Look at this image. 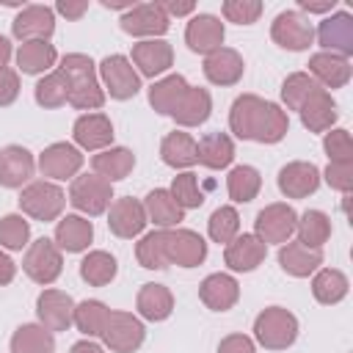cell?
<instances>
[{
	"mask_svg": "<svg viewBox=\"0 0 353 353\" xmlns=\"http://www.w3.org/2000/svg\"><path fill=\"white\" fill-rule=\"evenodd\" d=\"M102 342L113 353H135L143 345L146 328L143 323L130 312H108V320L102 325Z\"/></svg>",
	"mask_w": 353,
	"mask_h": 353,
	"instance_id": "obj_4",
	"label": "cell"
},
{
	"mask_svg": "<svg viewBox=\"0 0 353 353\" xmlns=\"http://www.w3.org/2000/svg\"><path fill=\"white\" fill-rule=\"evenodd\" d=\"M99 77L113 99H130L141 91V77L130 58L124 55H108L99 63Z\"/></svg>",
	"mask_w": 353,
	"mask_h": 353,
	"instance_id": "obj_10",
	"label": "cell"
},
{
	"mask_svg": "<svg viewBox=\"0 0 353 353\" xmlns=\"http://www.w3.org/2000/svg\"><path fill=\"white\" fill-rule=\"evenodd\" d=\"M279 265H281L284 273H290L295 279H303V276H312L323 265V251L320 248H306L298 240L284 243L281 251H279Z\"/></svg>",
	"mask_w": 353,
	"mask_h": 353,
	"instance_id": "obj_28",
	"label": "cell"
},
{
	"mask_svg": "<svg viewBox=\"0 0 353 353\" xmlns=\"http://www.w3.org/2000/svg\"><path fill=\"white\" fill-rule=\"evenodd\" d=\"M234 160V143L226 132H207L199 143H196V163H201L204 168L221 171Z\"/></svg>",
	"mask_w": 353,
	"mask_h": 353,
	"instance_id": "obj_31",
	"label": "cell"
},
{
	"mask_svg": "<svg viewBox=\"0 0 353 353\" xmlns=\"http://www.w3.org/2000/svg\"><path fill=\"white\" fill-rule=\"evenodd\" d=\"M265 254H268V245L256 234H237L232 243H226L223 262L237 273H251L254 268L262 265Z\"/></svg>",
	"mask_w": 353,
	"mask_h": 353,
	"instance_id": "obj_22",
	"label": "cell"
},
{
	"mask_svg": "<svg viewBox=\"0 0 353 353\" xmlns=\"http://www.w3.org/2000/svg\"><path fill=\"white\" fill-rule=\"evenodd\" d=\"M22 270L36 281V284H52L61 270H63V256H61V248L47 240V237H39L36 243L28 245L25 251V259H22Z\"/></svg>",
	"mask_w": 353,
	"mask_h": 353,
	"instance_id": "obj_7",
	"label": "cell"
},
{
	"mask_svg": "<svg viewBox=\"0 0 353 353\" xmlns=\"http://www.w3.org/2000/svg\"><path fill=\"white\" fill-rule=\"evenodd\" d=\"M314 36H317L323 52H334L342 58L353 55V17L347 11H336V14L325 17Z\"/></svg>",
	"mask_w": 353,
	"mask_h": 353,
	"instance_id": "obj_12",
	"label": "cell"
},
{
	"mask_svg": "<svg viewBox=\"0 0 353 353\" xmlns=\"http://www.w3.org/2000/svg\"><path fill=\"white\" fill-rule=\"evenodd\" d=\"M320 176H325L328 188L347 196L350 188H353V163H328L325 174H320Z\"/></svg>",
	"mask_w": 353,
	"mask_h": 353,
	"instance_id": "obj_53",
	"label": "cell"
},
{
	"mask_svg": "<svg viewBox=\"0 0 353 353\" xmlns=\"http://www.w3.org/2000/svg\"><path fill=\"white\" fill-rule=\"evenodd\" d=\"M323 149L331 163H353V141L347 130H331L323 138Z\"/></svg>",
	"mask_w": 353,
	"mask_h": 353,
	"instance_id": "obj_51",
	"label": "cell"
},
{
	"mask_svg": "<svg viewBox=\"0 0 353 353\" xmlns=\"http://www.w3.org/2000/svg\"><path fill=\"white\" fill-rule=\"evenodd\" d=\"M309 74L317 85L342 88L350 80V61L334 52H317L309 58Z\"/></svg>",
	"mask_w": 353,
	"mask_h": 353,
	"instance_id": "obj_27",
	"label": "cell"
},
{
	"mask_svg": "<svg viewBox=\"0 0 353 353\" xmlns=\"http://www.w3.org/2000/svg\"><path fill=\"white\" fill-rule=\"evenodd\" d=\"M160 8L165 11V17L171 19V17H185V14H193V3H176V0H171V3H160Z\"/></svg>",
	"mask_w": 353,
	"mask_h": 353,
	"instance_id": "obj_58",
	"label": "cell"
},
{
	"mask_svg": "<svg viewBox=\"0 0 353 353\" xmlns=\"http://www.w3.org/2000/svg\"><path fill=\"white\" fill-rule=\"evenodd\" d=\"M168 193L174 196V201H176L182 210H193V207H201V204H204V193H201V188H199V179H196V174H190V171L174 176Z\"/></svg>",
	"mask_w": 353,
	"mask_h": 353,
	"instance_id": "obj_50",
	"label": "cell"
},
{
	"mask_svg": "<svg viewBox=\"0 0 353 353\" xmlns=\"http://www.w3.org/2000/svg\"><path fill=\"white\" fill-rule=\"evenodd\" d=\"M336 6V0H317V3H312V0H298V8L301 11H309V14H325V11H331Z\"/></svg>",
	"mask_w": 353,
	"mask_h": 353,
	"instance_id": "obj_57",
	"label": "cell"
},
{
	"mask_svg": "<svg viewBox=\"0 0 353 353\" xmlns=\"http://www.w3.org/2000/svg\"><path fill=\"white\" fill-rule=\"evenodd\" d=\"M55 11L63 14L66 19H80L88 11V0H58L55 3Z\"/></svg>",
	"mask_w": 353,
	"mask_h": 353,
	"instance_id": "obj_56",
	"label": "cell"
},
{
	"mask_svg": "<svg viewBox=\"0 0 353 353\" xmlns=\"http://www.w3.org/2000/svg\"><path fill=\"white\" fill-rule=\"evenodd\" d=\"M314 88H320V85L312 80L309 72H295V74H290V77L284 80V85H281V99H284V105H287L290 110H301V105L309 99V94H312Z\"/></svg>",
	"mask_w": 353,
	"mask_h": 353,
	"instance_id": "obj_48",
	"label": "cell"
},
{
	"mask_svg": "<svg viewBox=\"0 0 353 353\" xmlns=\"http://www.w3.org/2000/svg\"><path fill=\"white\" fill-rule=\"evenodd\" d=\"M108 306L102 301H83L74 306V325L80 334L85 336H99L102 334V325L108 320Z\"/></svg>",
	"mask_w": 353,
	"mask_h": 353,
	"instance_id": "obj_46",
	"label": "cell"
},
{
	"mask_svg": "<svg viewBox=\"0 0 353 353\" xmlns=\"http://www.w3.org/2000/svg\"><path fill=\"white\" fill-rule=\"evenodd\" d=\"M221 11L234 25H254L262 14V3L259 0H226Z\"/></svg>",
	"mask_w": 353,
	"mask_h": 353,
	"instance_id": "obj_52",
	"label": "cell"
},
{
	"mask_svg": "<svg viewBox=\"0 0 353 353\" xmlns=\"http://www.w3.org/2000/svg\"><path fill=\"white\" fill-rule=\"evenodd\" d=\"M143 210H146V221H152L160 229H171L185 218V210L174 201V196L165 188L152 190L146 196V201H143Z\"/></svg>",
	"mask_w": 353,
	"mask_h": 353,
	"instance_id": "obj_34",
	"label": "cell"
},
{
	"mask_svg": "<svg viewBox=\"0 0 353 353\" xmlns=\"http://www.w3.org/2000/svg\"><path fill=\"white\" fill-rule=\"evenodd\" d=\"M163 245H165L168 265H176V268H196L207 259L204 237L190 229H163Z\"/></svg>",
	"mask_w": 353,
	"mask_h": 353,
	"instance_id": "obj_8",
	"label": "cell"
},
{
	"mask_svg": "<svg viewBox=\"0 0 353 353\" xmlns=\"http://www.w3.org/2000/svg\"><path fill=\"white\" fill-rule=\"evenodd\" d=\"M36 314L47 331H66L74 323V301L63 290H44L36 298Z\"/></svg>",
	"mask_w": 353,
	"mask_h": 353,
	"instance_id": "obj_13",
	"label": "cell"
},
{
	"mask_svg": "<svg viewBox=\"0 0 353 353\" xmlns=\"http://www.w3.org/2000/svg\"><path fill=\"white\" fill-rule=\"evenodd\" d=\"M160 157L171 168H190V165H196V141L188 132L174 130V132H168L163 138Z\"/></svg>",
	"mask_w": 353,
	"mask_h": 353,
	"instance_id": "obj_35",
	"label": "cell"
},
{
	"mask_svg": "<svg viewBox=\"0 0 353 353\" xmlns=\"http://www.w3.org/2000/svg\"><path fill=\"white\" fill-rule=\"evenodd\" d=\"M83 168V154L72 143H50L39 154V171L50 179H72Z\"/></svg>",
	"mask_w": 353,
	"mask_h": 353,
	"instance_id": "obj_17",
	"label": "cell"
},
{
	"mask_svg": "<svg viewBox=\"0 0 353 353\" xmlns=\"http://www.w3.org/2000/svg\"><path fill=\"white\" fill-rule=\"evenodd\" d=\"M298 243L306 248H323L331 237V218L320 210H306L295 223Z\"/></svg>",
	"mask_w": 353,
	"mask_h": 353,
	"instance_id": "obj_38",
	"label": "cell"
},
{
	"mask_svg": "<svg viewBox=\"0 0 353 353\" xmlns=\"http://www.w3.org/2000/svg\"><path fill=\"white\" fill-rule=\"evenodd\" d=\"M207 232L215 243H232L240 232V215L234 207H218L210 221H207Z\"/></svg>",
	"mask_w": 353,
	"mask_h": 353,
	"instance_id": "obj_47",
	"label": "cell"
},
{
	"mask_svg": "<svg viewBox=\"0 0 353 353\" xmlns=\"http://www.w3.org/2000/svg\"><path fill=\"white\" fill-rule=\"evenodd\" d=\"M223 36H226L223 22H221L218 17H212V14H196V17L188 22V28H185V41H188V47H190L193 52H201V55L215 52V50L223 44Z\"/></svg>",
	"mask_w": 353,
	"mask_h": 353,
	"instance_id": "obj_19",
	"label": "cell"
},
{
	"mask_svg": "<svg viewBox=\"0 0 353 353\" xmlns=\"http://www.w3.org/2000/svg\"><path fill=\"white\" fill-rule=\"evenodd\" d=\"M135 306H138L143 320L160 323L174 312V295H171V290L165 284H143L138 290Z\"/></svg>",
	"mask_w": 353,
	"mask_h": 353,
	"instance_id": "obj_33",
	"label": "cell"
},
{
	"mask_svg": "<svg viewBox=\"0 0 353 353\" xmlns=\"http://www.w3.org/2000/svg\"><path fill=\"white\" fill-rule=\"evenodd\" d=\"M298 113H301V121L309 132H325L336 121V102L325 88H314Z\"/></svg>",
	"mask_w": 353,
	"mask_h": 353,
	"instance_id": "obj_25",
	"label": "cell"
},
{
	"mask_svg": "<svg viewBox=\"0 0 353 353\" xmlns=\"http://www.w3.org/2000/svg\"><path fill=\"white\" fill-rule=\"evenodd\" d=\"M135 165V154L124 146H110V149H102L99 154L91 157V168L97 176L108 179V182H119L124 179Z\"/></svg>",
	"mask_w": 353,
	"mask_h": 353,
	"instance_id": "obj_32",
	"label": "cell"
},
{
	"mask_svg": "<svg viewBox=\"0 0 353 353\" xmlns=\"http://www.w3.org/2000/svg\"><path fill=\"white\" fill-rule=\"evenodd\" d=\"M19 207L25 215L36 218V221H55L63 207H66V196L63 190L55 185V182H47V179H36V182H28L19 193Z\"/></svg>",
	"mask_w": 353,
	"mask_h": 353,
	"instance_id": "obj_3",
	"label": "cell"
},
{
	"mask_svg": "<svg viewBox=\"0 0 353 353\" xmlns=\"http://www.w3.org/2000/svg\"><path fill=\"white\" fill-rule=\"evenodd\" d=\"M69 353H105V350H102L97 342H88V339H83V342H74Z\"/></svg>",
	"mask_w": 353,
	"mask_h": 353,
	"instance_id": "obj_60",
	"label": "cell"
},
{
	"mask_svg": "<svg viewBox=\"0 0 353 353\" xmlns=\"http://www.w3.org/2000/svg\"><path fill=\"white\" fill-rule=\"evenodd\" d=\"M171 28V19L160 8V3H135L130 11L121 14V30L130 36H163Z\"/></svg>",
	"mask_w": 353,
	"mask_h": 353,
	"instance_id": "obj_11",
	"label": "cell"
},
{
	"mask_svg": "<svg viewBox=\"0 0 353 353\" xmlns=\"http://www.w3.org/2000/svg\"><path fill=\"white\" fill-rule=\"evenodd\" d=\"M270 39L292 52H303L314 41V28L301 11H281L270 25Z\"/></svg>",
	"mask_w": 353,
	"mask_h": 353,
	"instance_id": "obj_9",
	"label": "cell"
},
{
	"mask_svg": "<svg viewBox=\"0 0 353 353\" xmlns=\"http://www.w3.org/2000/svg\"><path fill=\"white\" fill-rule=\"evenodd\" d=\"M8 58H11V44H8L6 36H0V69H6Z\"/></svg>",
	"mask_w": 353,
	"mask_h": 353,
	"instance_id": "obj_61",
	"label": "cell"
},
{
	"mask_svg": "<svg viewBox=\"0 0 353 353\" xmlns=\"http://www.w3.org/2000/svg\"><path fill=\"white\" fill-rule=\"evenodd\" d=\"M218 353H256V347H254V339L251 336H245V334H229V336L221 339Z\"/></svg>",
	"mask_w": 353,
	"mask_h": 353,
	"instance_id": "obj_55",
	"label": "cell"
},
{
	"mask_svg": "<svg viewBox=\"0 0 353 353\" xmlns=\"http://www.w3.org/2000/svg\"><path fill=\"white\" fill-rule=\"evenodd\" d=\"M36 171V160L25 146H6L0 149V185L3 188H22L25 182H30Z\"/></svg>",
	"mask_w": 353,
	"mask_h": 353,
	"instance_id": "obj_23",
	"label": "cell"
},
{
	"mask_svg": "<svg viewBox=\"0 0 353 353\" xmlns=\"http://www.w3.org/2000/svg\"><path fill=\"white\" fill-rule=\"evenodd\" d=\"M243 55L232 47H218L215 52L204 55V77L215 85H234L243 77Z\"/></svg>",
	"mask_w": 353,
	"mask_h": 353,
	"instance_id": "obj_24",
	"label": "cell"
},
{
	"mask_svg": "<svg viewBox=\"0 0 353 353\" xmlns=\"http://www.w3.org/2000/svg\"><path fill=\"white\" fill-rule=\"evenodd\" d=\"M347 276L342 273V270H334V268H323V270H317L314 273V279H312V295L320 301V303H325V306H331V303H339L345 295H347Z\"/></svg>",
	"mask_w": 353,
	"mask_h": 353,
	"instance_id": "obj_40",
	"label": "cell"
},
{
	"mask_svg": "<svg viewBox=\"0 0 353 353\" xmlns=\"http://www.w3.org/2000/svg\"><path fill=\"white\" fill-rule=\"evenodd\" d=\"M110 199H113V188L108 179H102L97 174H83V176L72 179L69 201L74 210H80L85 215H102V212H108Z\"/></svg>",
	"mask_w": 353,
	"mask_h": 353,
	"instance_id": "obj_5",
	"label": "cell"
},
{
	"mask_svg": "<svg viewBox=\"0 0 353 353\" xmlns=\"http://www.w3.org/2000/svg\"><path fill=\"white\" fill-rule=\"evenodd\" d=\"M320 188V168L306 160H292L279 171V190L287 199H306Z\"/></svg>",
	"mask_w": 353,
	"mask_h": 353,
	"instance_id": "obj_16",
	"label": "cell"
},
{
	"mask_svg": "<svg viewBox=\"0 0 353 353\" xmlns=\"http://www.w3.org/2000/svg\"><path fill=\"white\" fill-rule=\"evenodd\" d=\"M14 276H17V265L11 262V256H8V254H3V251H0V287H3V284H11V281H14Z\"/></svg>",
	"mask_w": 353,
	"mask_h": 353,
	"instance_id": "obj_59",
	"label": "cell"
},
{
	"mask_svg": "<svg viewBox=\"0 0 353 353\" xmlns=\"http://www.w3.org/2000/svg\"><path fill=\"white\" fill-rule=\"evenodd\" d=\"M262 188V176L254 165H237L229 171L226 176V190H229V199L237 201V204H245L251 199H256Z\"/></svg>",
	"mask_w": 353,
	"mask_h": 353,
	"instance_id": "obj_41",
	"label": "cell"
},
{
	"mask_svg": "<svg viewBox=\"0 0 353 353\" xmlns=\"http://www.w3.org/2000/svg\"><path fill=\"white\" fill-rule=\"evenodd\" d=\"M36 102L41 108H61L69 102V77L55 69V72H47L39 83H36Z\"/></svg>",
	"mask_w": 353,
	"mask_h": 353,
	"instance_id": "obj_43",
	"label": "cell"
},
{
	"mask_svg": "<svg viewBox=\"0 0 353 353\" xmlns=\"http://www.w3.org/2000/svg\"><path fill=\"white\" fill-rule=\"evenodd\" d=\"M132 63L138 66L141 74L157 77V74L168 72V66L174 63V50L163 39H143V41L132 44Z\"/></svg>",
	"mask_w": 353,
	"mask_h": 353,
	"instance_id": "obj_20",
	"label": "cell"
},
{
	"mask_svg": "<svg viewBox=\"0 0 353 353\" xmlns=\"http://www.w3.org/2000/svg\"><path fill=\"white\" fill-rule=\"evenodd\" d=\"M295 223H298V212L290 204H268L265 210L256 212L254 221V234L268 245V243H290V237L295 234Z\"/></svg>",
	"mask_w": 353,
	"mask_h": 353,
	"instance_id": "obj_6",
	"label": "cell"
},
{
	"mask_svg": "<svg viewBox=\"0 0 353 353\" xmlns=\"http://www.w3.org/2000/svg\"><path fill=\"white\" fill-rule=\"evenodd\" d=\"M61 72L69 77V105L77 110H97L105 105V91L97 80L94 61L83 52H69L61 61Z\"/></svg>",
	"mask_w": 353,
	"mask_h": 353,
	"instance_id": "obj_1",
	"label": "cell"
},
{
	"mask_svg": "<svg viewBox=\"0 0 353 353\" xmlns=\"http://www.w3.org/2000/svg\"><path fill=\"white\" fill-rule=\"evenodd\" d=\"M188 91V80L182 74H168L163 80H157L152 88H149V105L163 113V116H171L174 108L179 105V99L185 97Z\"/></svg>",
	"mask_w": 353,
	"mask_h": 353,
	"instance_id": "obj_37",
	"label": "cell"
},
{
	"mask_svg": "<svg viewBox=\"0 0 353 353\" xmlns=\"http://www.w3.org/2000/svg\"><path fill=\"white\" fill-rule=\"evenodd\" d=\"M254 336L268 350H287L298 339V320L284 306H268L254 320Z\"/></svg>",
	"mask_w": 353,
	"mask_h": 353,
	"instance_id": "obj_2",
	"label": "cell"
},
{
	"mask_svg": "<svg viewBox=\"0 0 353 353\" xmlns=\"http://www.w3.org/2000/svg\"><path fill=\"white\" fill-rule=\"evenodd\" d=\"M146 223H149V221H146V210H143V204H141L138 199L124 196V199L110 201L108 226H110V232H113L116 237L132 240V237H138V234L143 232Z\"/></svg>",
	"mask_w": 353,
	"mask_h": 353,
	"instance_id": "obj_15",
	"label": "cell"
},
{
	"mask_svg": "<svg viewBox=\"0 0 353 353\" xmlns=\"http://www.w3.org/2000/svg\"><path fill=\"white\" fill-rule=\"evenodd\" d=\"M72 138L80 149L102 152L113 143V124L105 113H83L72 127Z\"/></svg>",
	"mask_w": 353,
	"mask_h": 353,
	"instance_id": "obj_18",
	"label": "cell"
},
{
	"mask_svg": "<svg viewBox=\"0 0 353 353\" xmlns=\"http://www.w3.org/2000/svg\"><path fill=\"white\" fill-rule=\"evenodd\" d=\"M265 113V99L256 94H243L234 99L232 110H229V127L240 141H254L256 127L262 121Z\"/></svg>",
	"mask_w": 353,
	"mask_h": 353,
	"instance_id": "obj_21",
	"label": "cell"
},
{
	"mask_svg": "<svg viewBox=\"0 0 353 353\" xmlns=\"http://www.w3.org/2000/svg\"><path fill=\"white\" fill-rule=\"evenodd\" d=\"M28 237H30V223L11 212L6 218H0V245L8 248V251H22L28 245Z\"/></svg>",
	"mask_w": 353,
	"mask_h": 353,
	"instance_id": "obj_49",
	"label": "cell"
},
{
	"mask_svg": "<svg viewBox=\"0 0 353 353\" xmlns=\"http://www.w3.org/2000/svg\"><path fill=\"white\" fill-rule=\"evenodd\" d=\"M91 240H94V226L83 215H66L55 226V245L61 251H69V254L85 251Z\"/></svg>",
	"mask_w": 353,
	"mask_h": 353,
	"instance_id": "obj_30",
	"label": "cell"
},
{
	"mask_svg": "<svg viewBox=\"0 0 353 353\" xmlns=\"http://www.w3.org/2000/svg\"><path fill=\"white\" fill-rule=\"evenodd\" d=\"M210 113H212V99H210L207 88L188 85V91L179 99V105L174 108L171 119L176 124H182V127H199V124H204L210 119Z\"/></svg>",
	"mask_w": 353,
	"mask_h": 353,
	"instance_id": "obj_29",
	"label": "cell"
},
{
	"mask_svg": "<svg viewBox=\"0 0 353 353\" xmlns=\"http://www.w3.org/2000/svg\"><path fill=\"white\" fill-rule=\"evenodd\" d=\"M290 130V119L287 113L276 105V102H265V113H262V121L256 127V135L254 141L256 143H279Z\"/></svg>",
	"mask_w": 353,
	"mask_h": 353,
	"instance_id": "obj_44",
	"label": "cell"
},
{
	"mask_svg": "<svg viewBox=\"0 0 353 353\" xmlns=\"http://www.w3.org/2000/svg\"><path fill=\"white\" fill-rule=\"evenodd\" d=\"M19 97V74L14 69H0V108H8Z\"/></svg>",
	"mask_w": 353,
	"mask_h": 353,
	"instance_id": "obj_54",
	"label": "cell"
},
{
	"mask_svg": "<svg viewBox=\"0 0 353 353\" xmlns=\"http://www.w3.org/2000/svg\"><path fill=\"white\" fill-rule=\"evenodd\" d=\"M58 52L50 41H22L17 50V66L25 74H41L55 63Z\"/></svg>",
	"mask_w": 353,
	"mask_h": 353,
	"instance_id": "obj_39",
	"label": "cell"
},
{
	"mask_svg": "<svg viewBox=\"0 0 353 353\" xmlns=\"http://www.w3.org/2000/svg\"><path fill=\"white\" fill-rule=\"evenodd\" d=\"M199 298L212 312H226L240 298V284L229 273H212L199 284Z\"/></svg>",
	"mask_w": 353,
	"mask_h": 353,
	"instance_id": "obj_26",
	"label": "cell"
},
{
	"mask_svg": "<svg viewBox=\"0 0 353 353\" xmlns=\"http://www.w3.org/2000/svg\"><path fill=\"white\" fill-rule=\"evenodd\" d=\"M52 30H55V11L50 6H25L11 22V33L19 41H47Z\"/></svg>",
	"mask_w": 353,
	"mask_h": 353,
	"instance_id": "obj_14",
	"label": "cell"
},
{
	"mask_svg": "<svg viewBox=\"0 0 353 353\" xmlns=\"http://www.w3.org/2000/svg\"><path fill=\"white\" fill-rule=\"evenodd\" d=\"M135 259H138L141 268H149V270H163V268H168L165 245H163V229L149 232V234L141 237V243L135 245Z\"/></svg>",
	"mask_w": 353,
	"mask_h": 353,
	"instance_id": "obj_45",
	"label": "cell"
},
{
	"mask_svg": "<svg viewBox=\"0 0 353 353\" xmlns=\"http://www.w3.org/2000/svg\"><path fill=\"white\" fill-rule=\"evenodd\" d=\"M11 353H55L52 331L41 323H25L11 336Z\"/></svg>",
	"mask_w": 353,
	"mask_h": 353,
	"instance_id": "obj_36",
	"label": "cell"
},
{
	"mask_svg": "<svg viewBox=\"0 0 353 353\" xmlns=\"http://www.w3.org/2000/svg\"><path fill=\"white\" fill-rule=\"evenodd\" d=\"M116 259L108 254V251H91L88 256H83L80 262V279L91 287H105L116 279Z\"/></svg>",
	"mask_w": 353,
	"mask_h": 353,
	"instance_id": "obj_42",
	"label": "cell"
}]
</instances>
